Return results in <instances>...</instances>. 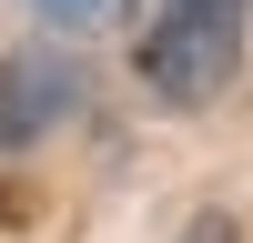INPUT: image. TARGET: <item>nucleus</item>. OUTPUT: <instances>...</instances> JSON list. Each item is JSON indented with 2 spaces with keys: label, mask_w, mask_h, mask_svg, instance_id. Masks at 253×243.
Wrapping results in <instances>:
<instances>
[{
  "label": "nucleus",
  "mask_w": 253,
  "mask_h": 243,
  "mask_svg": "<svg viewBox=\"0 0 253 243\" xmlns=\"http://www.w3.org/2000/svg\"><path fill=\"white\" fill-rule=\"evenodd\" d=\"M243 20H253V0H152V20H142V91L162 112L223 101L233 71H243Z\"/></svg>",
  "instance_id": "1"
},
{
  "label": "nucleus",
  "mask_w": 253,
  "mask_h": 243,
  "mask_svg": "<svg viewBox=\"0 0 253 243\" xmlns=\"http://www.w3.org/2000/svg\"><path fill=\"white\" fill-rule=\"evenodd\" d=\"M61 112H81V71L61 51H10V61H0V152L41 142Z\"/></svg>",
  "instance_id": "2"
},
{
  "label": "nucleus",
  "mask_w": 253,
  "mask_h": 243,
  "mask_svg": "<svg viewBox=\"0 0 253 243\" xmlns=\"http://www.w3.org/2000/svg\"><path fill=\"white\" fill-rule=\"evenodd\" d=\"M31 10L51 20V31H101V20H122L132 0H31Z\"/></svg>",
  "instance_id": "3"
},
{
  "label": "nucleus",
  "mask_w": 253,
  "mask_h": 243,
  "mask_svg": "<svg viewBox=\"0 0 253 243\" xmlns=\"http://www.w3.org/2000/svg\"><path fill=\"white\" fill-rule=\"evenodd\" d=\"M182 243H243V233H233V213H193V223H182Z\"/></svg>",
  "instance_id": "4"
}]
</instances>
